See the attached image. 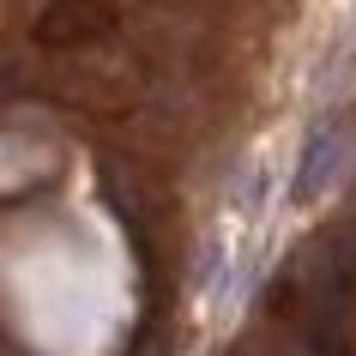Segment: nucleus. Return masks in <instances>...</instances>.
I'll use <instances>...</instances> for the list:
<instances>
[{
	"mask_svg": "<svg viewBox=\"0 0 356 356\" xmlns=\"http://www.w3.org/2000/svg\"><path fill=\"white\" fill-rule=\"evenodd\" d=\"M115 31V6L109 0H49L31 24V42L42 49H85V42H103Z\"/></svg>",
	"mask_w": 356,
	"mask_h": 356,
	"instance_id": "nucleus-1",
	"label": "nucleus"
},
{
	"mask_svg": "<svg viewBox=\"0 0 356 356\" xmlns=\"http://www.w3.org/2000/svg\"><path fill=\"white\" fill-rule=\"evenodd\" d=\"M344 157H350V133L338 127V121H320V127L308 133L302 157H296V175H290V200H296V206L320 200V193H326V188L338 181Z\"/></svg>",
	"mask_w": 356,
	"mask_h": 356,
	"instance_id": "nucleus-2",
	"label": "nucleus"
}]
</instances>
